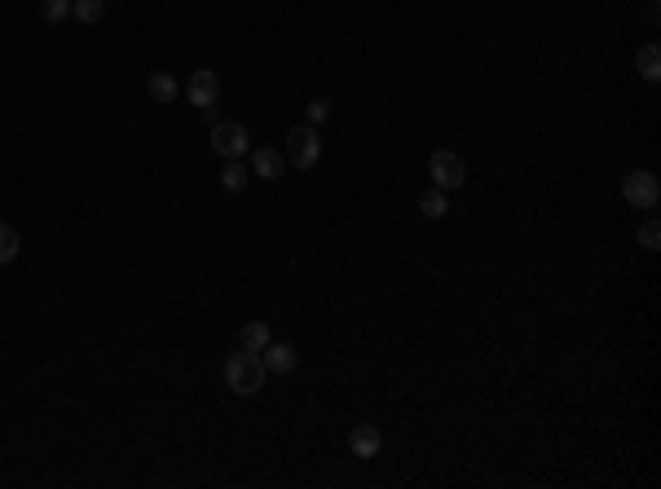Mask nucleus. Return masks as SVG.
<instances>
[{"mask_svg":"<svg viewBox=\"0 0 661 489\" xmlns=\"http://www.w3.org/2000/svg\"><path fill=\"white\" fill-rule=\"evenodd\" d=\"M265 375L269 371H265L260 353H252V348H239V353L225 357V388L239 392V397H256L265 388Z\"/></svg>","mask_w":661,"mask_h":489,"instance_id":"obj_1","label":"nucleus"},{"mask_svg":"<svg viewBox=\"0 0 661 489\" xmlns=\"http://www.w3.org/2000/svg\"><path fill=\"white\" fill-rule=\"evenodd\" d=\"M622 199H626L631 208H639V212H653V208L661 203L657 172H648V167H635V172H626V176H622Z\"/></svg>","mask_w":661,"mask_h":489,"instance_id":"obj_2","label":"nucleus"},{"mask_svg":"<svg viewBox=\"0 0 661 489\" xmlns=\"http://www.w3.org/2000/svg\"><path fill=\"white\" fill-rule=\"evenodd\" d=\"M317 159H322V137H317V128H309V124L291 128V133H287V163H291L296 172H309V167H317Z\"/></svg>","mask_w":661,"mask_h":489,"instance_id":"obj_3","label":"nucleus"},{"mask_svg":"<svg viewBox=\"0 0 661 489\" xmlns=\"http://www.w3.org/2000/svg\"><path fill=\"white\" fill-rule=\"evenodd\" d=\"M428 176H432V185L437 190H463L467 185V163L458 159L455 150H437L432 159H428Z\"/></svg>","mask_w":661,"mask_h":489,"instance_id":"obj_4","label":"nucleus"},{"mask_svg":"<svg viewBox=\"0 0 661 489\" xmlns=\"http://www.w3.org/2000/svg\"><path fill=\"white\" fill-rule=\"evenodd\" d=\"M212 150L221 159H243L248 155V128L239 119H216L212 124Z\"/></svg>","mask_w":661,"mask_h":489,"instance_id":"obj_5","label":"nucleus"},{"mask_svg":"<svg viewBox=\"0 0 661 489\" xmlns=\"http://www.w3.org/2000/svg\"><path fill=\"white\" fill-rule=\"evenodd\" d=\"M186 98H190V107H216V98H221V75L204 66V71H195L190 75V84H186Z\"/></svg>","mask_w":661,"mask_h":489,"instance_id":"obj_6","label":"nucleus"},{"mask_svg":"<svg viewBox=\"0 0 661 489\" xmlns=\"http://www.w3.org/2000/svg\"><path fill=\"white\" fill-rule=\"evenodd\" d=\"M260 362H265V371H269V375H291L300 357H296V348H291V344H274V339H269V344L260 348Z\"/></svg>","mask_w":661,"mask_h":489,"instance_id":"obj_7","label":"nucleus"},{"mask_svg":"<svg viewBox=\"0 0 661 489\" xmlns=\"http://www.w3.org/2000/svg\"><path fill=\"white\" fill-rule=\"evenodd\" d=\"M283 172H287V155H283V150H274V146L252 150V176H260V181H278Z\"/></svg>","mask_w":661,"mask_h":489,"instance_id":"obj_8","label":"nucleus"},{"mask_svg":"<svg viewBox=\"0 0 661 489\" xmlns=\"http://www.w3.org/2000/svg\"><path fill=\"white\" fill-rule=\"evenodd\" d=\"M349 450H353V459H375L384 450V436H379L375 424H357L353 433H349Z\"/></svg>","mask_w":661,"mask_h":489,"instance_id":"obj_9","label":"nucleus"},{"mask_svg":"<svg viewBox=\"0 0 661 489\" xmlns=\"http://www.w3.org/2000/svg\"><path fill=\"white\" fill-rule=\"evenodd\" d=\"M146 93H151L159 107H168V102H177V93H181V89H177V80H172L168 71H154L151 80H146Z\"/></svg>","mask_w":661,"mask_h":489,"instance_id":"obj_10","label":"nucleus"},{"mask_svg":"<svg viewBox=\"0 0 661 489\" xmlns=\"http://www.w3.org/2000/svg\"><path fill=\"white\" fill-rule=\"evenodd\" d=\"M635 66H639V75L653 84L661 75V49L657 45H639V49H635Z\"/></svg>","mask_w":661,"mask_h":489,"instance_id":"obj_11","label":"nucleus"},{"mask_svg":"<svg viewBox=\"0 0 661 489\" xmlns=\"http://www.w3.org/2000/svg\"><path fill=\"white\" fill-rule=\"evenodd\" d=\"M419 212H423L428 220H441V217H446V212H450V199H446V190H437V185H432V190H423V199H419Z\"/></svg>","mask_w":661,"mask_h":489,"instance_id":"obj_12","label":"nucleus"},{"mask_svg":"<svg viewBox=\"0 0 661 489\" xmlns=\"http://www.w3.org/2000/svg\"><path fill=\"white\" fill-rule=\"evenodd\" d=\"M221 185H225L230 194L248 190V163H243V159H225V167H221Z\"/></svg>","mask_w":661,"mask_h":489,"instance_id":"obj_13","label":"nucleus"},{"mask_svg":"<svg viewBox=\"0 0 661 489\" xmlns=\"http://www.w3.org/2000/svg\"><path fill=\"white\" fill-rule=\"evenodd\" d=\"M18 252H22V238H18V229L0 220V265H13V261H18Z\"/></svg>","mask_w":661,"mask_h":489,"instance_id":"obj_14","label":"nucleus"},{"mask_svg":"<svg viewBox=\"0 0 661 489\" xmlns=\"http://www.w3.org/2000/svg\"><path fill=\"white\" fill-rule=\"evenodd\" d=\"M106 13V0H71V18H80V22H102Z\"/></svg>","mask_w":661,"mask_h":489,"instance_id":"obj_15","label":"nucleus"},{"mask_svg":"<svg viewBox=\"0 0 661 489\" xmlns=\"http://www.w3.org/2000/svg\"><path fill=\"white\" fill-rule=\"evenodd\" d=\"M269 339H274V335H269V326H265V322H248V326H243V348L260 353Z\"/></svg>","mask_w":661,"mask_h":489,"instance_id":"obj_16","label":"nucleus"},{"mask_svg":"<svg viewBox=\"0 0 661 489\" xmlns=\"http://www.w3.org/2000/svg\"><path fill=\"white\" fill-rule=\"evenodd\" d=\"M326 115H331V102H326V98H313V102L305 107V124H309V128H317Z\"/></svg>","mask_w":661,"mask_h":489,"instance_id":"obj_17","label":"nucleus"},{"mask_svg":"<svg viewBox=\"0 0 661 489\" xmlns=\"http://www.w3.org/2000/svg\"><path fill=\"white\" fill-rule=\"evenodd\" d=\"M639 247H648V252H657L661 247V225L657 220H644V225H639Z\"/></svg>","mask_w":661,"mask_h":489,"instance_id":"obj_18","label":"nucleus"},{"mask_svg":"<svg viewBox=\"0 0 661 489\" xmlns=\"http://www.w3.org/2000/svg\"><path fill=\"white\" fill-rule=\"evenodd\" d=\"M45 22H66L71 18V0H45Z\"/></svg>","mask_w":661,"mask_h":489,"instance_id":"obj_19","label":"nucleus"}]
</instances>
